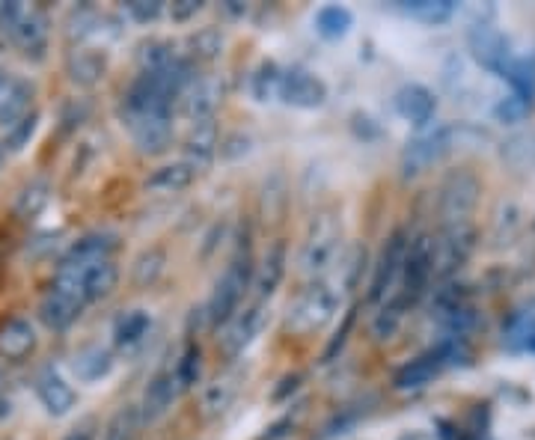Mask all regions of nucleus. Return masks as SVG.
Returning a JSON list of instances; mask_svg holds the SVG:
<instances>
[{
	"label": "nucleus",
	"mask_w": 535,
	"mask_h": 440,
	"mask_svg": "<svg viewBox=\"0 0 535 440\" xmlns=\"http://www.w3.org/2000/svg\"><path fill=\"white\" fill-rule=\"evenodd\" d=\"M253 274H256V265H253V256L247 247H238V253L229 259L226 271L220 274V280L214 283L212 298L206 304V319L212 328H226L229 319L238 313L241 301H244V292L253 286Z\"/></svg>",
	"instance_id": "f257e3e1"
},
{
	"label": "nucleus",
	"mask_w": 535,
	"mask_h": 440,
	"mask_svg": "<svg viewBox=\"0 0 535 440\" xmlns=\"http://www.w3.org/2000/svg\"><path fill=\"white\" fill-rule=\"evenodd\" d=\"M339 247H342V223L333 212H321L313 218L307 235H304V244H301V253H298V268L304 277L310 280H321L336 256H339Z\"/></svg>",
	"instance_id": "f03ea898"
},
{
	"label": "nucleus",
	"mask_w": 535,
	"mask_h": 440,
	"mask_svg": "<svg viewBox=\"0 0 535 440\" xmlns=\"http://www.w3.org/2000/svg\"><path fill=\"white\" fill-rule=\"evenodd\" d=\"M87 310L81 283L69 271H57L48 292L39 301V322L48 330H69Z\"/></svg>",
	"instance_id": "7ed1b4c3"
},
{
	"label": "nucleus",
	"mask_w": 535,
	"mask_h": 440,
	"mask_svg": "<svg viewBox=\"0 0 535 440\" xmlns=\"http://www.w3.org/2000/svg\"><path fill=\"white\" fill-rule=\"evenodd\" d=\"M339 313V292L327 283V280H316L310 289H304L298 295V301L289 307L286 316V330L307 336V333H319L324 330Z\"/></svg>",
	"instance_id": "20e7f679"
},
{
	"label": "nucleus",
	"mask_w": 535,
	"mask_h": 440,
	"mask_svg": "<svg viewBox=\"0 0 535 440\" xmlns=\"http://www.w3.org/2000/svg\"><path fill=\"white\" fill-rule=\"evenodd\" d=\"M467 125H437L426 134L414 137L405 152H402V170L405 176H420L426 173L428 167H434L437 161H443L458 143H461V134H464Z\"/></svg>",
	"instance_id": "39448f33"
},
{
	"label": "nucleus",
	"mask_w": 535,
	"mask_h": 440,
	"mask_svg": "<svg viewBox=\"0 0 535 440\" xmlns=\"http://www.w3.org/2000/svg\"><path fill=\"white\" fill-rule=\"evenodd\" d=\"M434 268H437V241L420 232L411 238L408 244V253H405V265H402V298L408 307H414L423 295L428 292V283L434 277Z\"/></svg>",
	"instance_id": "423d86ee"
},
{
	"label": "nucleus",
	"mask_w": 535,
	"mask_h": 440,
	"mask_svg": "<svg viewBox=\"0 0 535 440\" xmlns=\"http://www.w3.org/2000/svg\"><path fill=\"white\" fill-rule=\"evenodd\" d=\"M479 194H482V185L473 173L458 170L446 176V182L440 185V200H437V212L446 223V229L470 223V215L479 206Z\"/></svg>",
	"instance_id": "0eeeda50"
},
{
	"label": "nucleus",
	"mask_w": 535,
	"mask_h": 440,
	"mask_svg": "<svg viewBox=\"0 0 535 440\" xmlns=\"http://www.w3.org/2000/svg\"><path fill=\"white\" fill-rule=\"evenodd\" d=\"M411 235L405 229H396L387 235L375 268H372V280H369V301L381 304L393 295V286L402 280V265H405V253H408Z\"/></svg>",
	"instance_id": "6e6552de"
},
{
	"label": "nucleus",
	"mask_w": 535,
	"mask_h": 440,
	"mask_svg": "<svg viewBox=\"0 0 535 440\" xmlns=\"http://www.w3.org/2000/svg\"><path fill=\"white\" fill-rule=\"evenodd\" d=\"M265 322H268V307L262 301H253L244 310H238L229 319V325L223 328V333H220V351H223V357L226 360L241 357L256 342V336L262 333Z\"/></svg>",
	"instance_id": "1a4fd4ad"
},
{
	"label": "nucleus",
	"mask_w": 535,
	"mask_h": 440,
	"mask_svg": "<svg viewBox=\"0 0 535 440\" xmlns=\"http://www.w3.org/2000/svg\"><path fill=\"white\" fill-rule=\"evenodd\" d=\"M467 45H470L473 60H476L482 69H488V72L503 75V69L512 63L509 39H506L491 21H476V24L467 30Z\"/></svg>",
	"instance_id": "9d476101"
},
{
	"label": "nucleus",
	"mask_w": 535,
	"mask_h": 440,
	"mask_svg": "<svg viewBox=\"0 0 535 440\" xmlns=\"http://www.w3.org/2000/svg\"><path fill=\"white\" fill-rule=\"evenodd\" d=\"M137 146L140 155H161L173 143V110H155L143 113L137 119L122 122Z\"/></svg>",
	"instance_id": "9b49d317"
},
{
	"label": "nucleus",
	"mask_w": 535,
	"mask_h": 440,
	"mask_svg": "<svg viewBox=\"0 0 535 440\" xmlns=\"http://www.w3.org/2000/svg\"><path fill=\"white\" fill-rule=\"evenodd\" d=\"M116 247H119V241L113 232H87L60 256L57 271H81V268L107 262V259H113Z\"/></svg>",
	"instance_id": "f8f14e48"
},
{
	"label": "nucleus",
	"mask_w": 535,
	"mask_h": 440,
	"mask_svg": "<svg viewBox=\"0 0 535 440\" xmlns=\"http://www.w3.org/2000/svg\"><path fill=\"white\" fill-rule=\"evenodd\" d=\"M280 99L289 108L316 110L327 102V84L307 69H289V72H283Z\"/></svg>",
	"instance_id": "ddd939ff"
},
{
	"label": "nucleus",
	"mask_w": 535,
	"mask_h": 440,
	"mask_svg": "<svg viewBox=\"0 0 535 440\" xmlns=\"http://www.w3.org/2000/svg\"><path fill=\"white\" fill-rule=\"evenodd\" d=\"M476 250V229L473 223H461V226H449L443 241H437V268L434 274H440L443 280L449 274H455Z\"/></svg>",
	"instance_id": "4468645a"
},
{
	"label": "nucleus",
	"mask_w": 535,
	"mask_h": 440,
	"mask_svg": "<svg viewBox=\"0 0 535 440\" xmlns=\"http://www.w3.org/2000/svg\"><path fill=\"white\" fill-rule=\"evenodd\" d=\"M182 396V390H179V381H176V375H173V369H164V372H158L149 384H146V390H143V399H140V417H143V426H152V423H158L161 417H167L170 411H173V405H176V399Z\"/></svg>",
	"instance_id": "2eb2a0df"
},
{
	"label": "nucleus",
	"mask_w": 535,
	"mask_h": 440,
	"mask_svg": "<svg viewBox=\"0 0 535 440\" xmlns=\"http://www.w3.org/2000/svg\"><path fill=\"white\" fill-rule=\"evenodd\" d=\"M48 42H51V21L42 9H27L15 36H12V45L21 51L24 60L30 63H42L45 54H48Z\"/></svg>",
	"instance_id": "dca6fc26"
},
{
	"label": "nucleus",
	"mask_w": 535,
	"mask_h": 440,
	"mask_svg": "<svg viewBox=\"0 0 535 440\" xmlns=\"http://www.w3.org/2000/svg\"><path fill=\"white\" fill-rule=\"evenodd\" d=\"M179 102H182V113L191 119V125L194 122H209V119H214L220 102H223V81L217 75L194 78Z\"/></svg>",
	"instance_id": "f3484780"
},
{
	"label": "nucleus",
	"mask_w": 535,
	"mask_h": 440,
	"mask_svg": "<svg viewBox=\"0 0 535 440\" xmlns=\"http://www.w3.org/2000/svg\"><path fill=\"white\" fill-rule=\"evenodd\" d=\"M286 265H289L286 241H274V244L262 253V259H259V265H256V274H253L256 301L268 304V301L277 295V289H280L283 280H286Z\"/></svg>",
	"instance_id": "a211bd4d"
},
{
	"label": "nucleus",
	"mask_w": 535,
	"mask_h": 440,
	"mask_svg": "<svg viewBox=\"0 0 535 440\" xmlns=\"http://www.w3.org/2000/svg\"><path fill=\"white\" fill-rule=\"evenodd\" d=\"M36 399L42 402V408H45L51 417H66V414L78 405L75 387H72L54 366H45V369L36 375Z\"/></svg>",
	"instance_id": "6ab92c4d"
},
{
	"label": "nucleus",
	"mask_w": 535,
	"mask_h": 440,
	"mask_svg": "<svg viewBox=\"0 0 535 440\" xmlns=\"http://www.w3.org/2000/svg\"><path fill=\"white\" fill-rule=\"evenodd\" d=\"M197 167L191 161H170V164H161L155 167L149 176H146V191L155 194V197H173V194H182L194 185L197 179Z\"/></svg>",
	"instance_id": "aec40b11"
},
{
	"label": "nucleus",
	"mask_w": 535,
	"mask_h": 440,
	"mask_svg": "<svg viewBox=\"0 0 535 440\" xmlns=\"http://www.w3.org/2000/svg\"><path fill=\"white\" fill-rule=\"evenodd\" d=\"M393 108H396V113H399L405 122L423 128V125H428V122L434 119V113H437V99H434V93H431L428 87H423V84H405V87L393 96Z\"/></svg>",
	"instance_id": "412c9836"
},
{
	"label": "nucleus",
	"mask_w": 535,
	"mask_h": 440,
	"mask_svg": "<svg viewBox=\"0 0 535 440\" xmlns=\"http://www.w3.org/2000/svg\"><path fill=\"white\" fill-rule=\"evenodd\" d=\"M443 369H446V360L440 357V351H437V348H428L426 354L408 360V363L396 372L393 387L402 390V393H408V390H423Z\"/></svg>",
	"instance_id": "4be33fe9"
},
{
	"label": "nucleus",
	"mask_w": 535,
	"mask_h": 440,
	"mask_svg": "<svg viewBox=\"0 0 535 440\" xmlns=\"http://www.w3.org/2000/svg\"><path fill=\"white\" fill-rule=\"evenodd\" d=\"M36 351V328L30 325V319H6L0 325V357L6 363H21Z\"/></svg>",
	"instance_id": "5701e85b"
},
{
	"label": "nucleus",
	"mask_w": 535,
	"mask_h": 440,
	"mask_svg": "<svg viewBox=\"0 0 535 440\" xmlns=\"http://www.w3.org/2000/svg\"><path fill=\"white\" fill-rule=\"evenodd\" d=\"M33 96L36 87L27 78H9L3 99H0V128L9 131L12 125H18L21 119H27L33 113Z\"/></svg>",
	"instance_id": "b1692460"
},
{
	"label": "nucleus",
	"mask_w": 535,
	"mask_h": 440,
	"mask_svg": "<svg viewBox=\"0 0 535 440\" xmlns=\"http://www.w3.org/2000/svg\"><path fill=\"white\" fill-rule=\"evenodd\" d=\"M69 274L78 277L87 307L110 298L113 289H116V283H119V265H116L113 259L99 262V265H90V268H81V271H69Z\"/></svg>",
	"instance_id": "393cba45"
},
{
	"label": "nucleus",
	"mask_w": 535,
	"mask_h": 440,
	"mask_svg": "<svg viewBox=\"0 0 535 440\" xmlns=\"http://www.w3.org/2000/svg\"><path fill=\"white\" fill-rule=\"evenodd\" d=\"M107 72V57L96 48H75L66 60V75L78 87H96Z\"/></svg>",
	"instance_id": "a878e982"
},
{
	"label": "nucleus",
	"mask_w": 535,
	"mask_h": 440,
	"mask_svg": "<svg viewBox=\"0 0 535 440\" xmlns=\"http://www.w3.org/2000/svg\"><path fill=\"white\" fill-rule=\"evenodd\" d=\"M113 351L105 345H87L81 351H75L72 357V372L81 384H96L113 372Z\"/></svg>",
	"instance_id": "bb28decb"
},
{
	"label": "nucleus",
	"mask_w": 535,
	"mask_h": 440,
	"mask_svg": "<svg viewBox=\"0 0 535 440\" xmlns=\"http://www.w3.org/2000/svg\"><path fill=\"white\" fill-rule=\"evenodd\" d=\"M408 304H405V298L396 292V295H390L387 301H381V307H378V313L372 316V325H369V333H372V339L375 342H393L396 336H399V330L405 325V316H408Z\"/></svg>",
	"instance_id": "cd10ccee"
},
{
	"label": "nucleus",
	"mask_w": 535,
	"mask_h": 440,
	"mask_svg": "<svg viewBox=\"0 0 535 440\" xmlns=\"http://www.w3.org/2000/svg\"><path fill=\"white\" fill-rule=\"evenodd\" d=\"M220 146V131H217V122H194L188 137H185V161H191L197 170L212 164L214 152Z\"/></svg>",
	"instance_id": "c85d7f7f"
},
{
	"label": "nucleus",
	"mask_w": 535,
	"mask_h": 440,
	"mask_svg": "<svg viewBox=\"0 0 535 440\" xmlns=\"http://www.w3.org/2000/svg\"><path fill=\"white\" fill-rule=\"evenodd\" d=\"M152 330L149 310H128L113 322V345L119 351H137Z\"/></svg>",
	"instance_id": "c756f323"
},
{
	"label": "nucleus",
	"mask_w": 535,
	"mask_h": 440,
	"mask_svg": "<svg viewBox=\"0 0 535 440\" xmlns=\"http://www.w3.org/2000/svg\"><path fill=\"white\" fill-rule=\"evenodd\" d=\"M313 24H316V33H319L321 39L336 42V39L348 36V30L354 27V15H351V9H348V6L327 3V6H321L319 12H316Z\"/></svg>",
	"instance_id": "7c9ffc66"
},
{
	"label": "nucleus",
	"mask_w": 535,
	"mask_h": 440,
	"mask_svg": "<svg viewBox=\"0 0 535 440\" xmlns=\"http://www.w3.org/2000/svg\"><path fill=\"white\" fill-rule=\"evenodd\" d=\"M500 158L512 167V170H535V131H521V134H512L503 149H500Z\"/></svg>",
	"instance_id": "2f4dec72"
},
{
	"label": "nucleus",
	"mask_w": 535,
	"mask_h": 440,
	"mask_svg": "<svg viewBox=\"0 0 535 440\" xmlns=\"http://www.w3.org/2000/svg\"><path fill=\"white\" fill-rule=\"evenodd\" d=\"M280 84H283V69L277 63H259V69L250 75V96L259 105H268L280 99Z\"/></svg>",
	"instance_id": "473e14b6"
},
{
	"label": "nucleus",
	"mask_w": 535,
	"mask_h": 440,
	"mask_svg": "<svg viewBox=\"0 0 535 440\" xmlns=\"http://www.w3.org/2000/svg\"><path fill=\"white\" fill-rule=\"evenodd\" d=\"M51 203V188L42 179H33L30 185L21 188V194L15 197V215L21 220L39 218L45 212V206Z\"/></svg>",
	"instance_id": "72a5a7b5"
},
{
	"label": "nucleus",
	"mask_w": 535,
	"mask_h": 440,
	"mask_svg": "<svg viewBox=\"0 0 535 440\" xmlns=\"http://www.w3.org/2000/svg\"><path fill=\"white\" fill-rule=\"evenodd\" d=\"M503 78L509 81L512 93L527 99L533 105L535 99V60L530 57H512V63L503 69Z\"/></svg>",
	"instance_id": "f704fd0d"
},
{
	"label": "nucleus",
	"mask_w": 535,
	"mask_h": 440,
	"mask_svg": "<svg viewBox=\"0 0 535 440\" xmlns=\"http://www.w3.org/2000/svg\"><path fill=\"white\" fill-rule=\"evenodd\" d=\"M140 429H143L140 408L137 405H125L107 420L102 440H137L140 438Z\"/></svg>",
	"instance_id": "c9c22d12"
},
{
	"label": "nucleus",
	"mask_w": 535,
	"mask_h": 440,
	"mask_svg": "<svg viewBox=\"0 0 535 440\" xmlns=\"http://www.w3.org/2000/svg\"><path fill=\"white\" fill-rule=\"evenodd\" d=\"M173 375L179 381V390H194L200 384V375H203V351L197 342H188L185 351L179 354L176 366H173Z\"/></svg>",
	"instance_id": "e433bc0d"
},
{
	"label": "nucleus",
	"mask_w": 535,
	"mask_h": 440,
	"mask_svg": "<svg viewBox=\"0 0 535 440\" xmlns=\"http://www.w3.org/2000/svg\"><path fill=\"white\" fill-rule=\"evenodd\" d=\"M164 268H167V253L161 247H149V250H143L137 256V262L131 268V277H134L137 286H152V283H158Z\"/></svg>",
	"instance_id": "4c0bfd02"
},
{
	"label": "nucleus",
	"mask_w": 535,
	"mask_h": 440,
	"mask_svg": "<svg viewBox=\"0 0 535 440\" xmlns=\"http://www.w3.org/2000/svg\"><path fill=\"white\" fill-rule=\"evenodd\" d=\"M402 9L426 24H446L455 15V3L452 0H414V3H402Z\"/></svg>",
	"instance_id": "58836bf2"
},
{
	"label": "nucleus",
	"mask_w": 535,
	"mask_h": 440,
	"mask_svg": "<svg viewBox=\"0 0 535 440\" xmlns=\"http://www.w3.org/2000/svg\"><path fill=\"white\" fill-rule=\"evenodd\" d=\"M235 390H238V384H235L232 375H223V378L212 381V384L206 387V393H203V411H206L209 417H212V414H223V411L229 408V402L235 399Z\"/></svg>",
	"instance_id": "ea45409f"
},
{
	"label": "nucleus",
	"mask_w": 535,
	"mask_h": 440,
	"mask_svg": "<svg viewBox=\"0 0 535 440\" xmlns=\"http://www.w3.org/2000/svg\"><path fill=\"white\" fill-rule=\"evenodd\" d=\"M173 57H176V51H173V45L164 42V39H149V42H143L140 51H137L140 72H158V69H164Z\"/></svg>",
	"instance_id": "a19ab883"
},
{
	"label": "nucleus",
	"mask_w": 535,
	"mask_h": 440,
	"mask_svg": "<svg viewBox=\"0 0 535 440\" xmlns=\"http://www.w3.org/2000/svg\"><path fill=\"white\" fill-rule=\"evenodd\" d=\"M36 125H39V113H30L27 119H21L18 125H12L9 131H3V149L6 152H24L27 146H30V140H33V134H36Z\"/></svg>",
	"instance_id": "79ce46f5"
},
{
	"label": "nucleus",
	"mask_w": 535,
	"mask_h": 440,
	"mask_svg": "<svg viewBox=\"0 0 535 440\" xmlns=\"http://www.w3.org/2000/svg\"><path fill=\"white\" fill-rule=\"evenodd\" d=\"M223 51V36L217 27H203L191 36V57L194 60H217Z\"/></svg>",
	"instance_id": "37998d69"
},
{
	"label": "nucleus",
	"mask_w": 535,
	"mask_h": 440,
	"mask_svg": "<svg viewBox=\"0 0 535 440\" xmlns=\"http://www.w3.org/2000/svg\"><path fill=\"white\" fill-rule=\"evenodd\" d=\"M530 102L527 99H521L518 93H509V96H503L500 102H497V108H494V116H497V122H503V125H518V122H524L527 116H530Z\"/></svg>",
	"instance_id": "c03bdc74"
},
{
	"label": "nucleus",
	"mask_w": 535,
	"mask_h": 440,
	"mask_svg": "<svg viewBox=\"0 0 535 440\" xmlns=\"http://www.w3.org/2000/svg\"><path fill=\"white\" fill-rule=\"evenodd\" d=\"M125 12L137 24H152L164 15V3L161 0H131V3H125Z\"/></svg>",
	"instance_id": "a18cd8bd"
},
{
	"label": "nucleus",
	"mask_w": 535,
	"mask_h": 440,
	"mask_svg": "<svg viewBox=\"0 0 535 440\" xmlns=\"http://www.w3.org/2000/svg\"><path fill=\"white\" fill-rule=\"evenodd\" d=\"M24 6L21 3H0V45L3 42H12V36H15V30H18V24H21V18H24Z\"/></svg>",
	"instance_id": "49530a36"
},
{
	"label": "nucleus",
	"mask_w": 535,
	"mask_h": 440,
	"mask_svg": "<svg viewBox=\"0 0 535 440\" xmlns=\"http://www.w3.org/2000/svg\"><path fill=\"white\" fill-rule=\"evenodd\" d=\"M354 319H357V310H348L345 313V319H342V328L336 330V336L327 342V348H324V354H321V363H330V360H336V354L345 348V342H348V333L354 330Z\"/></svg>",
	"instance_id": "de8ad7c7"
},
{
	"label": "nucleus",
	"mask_w": 535,
	"mask_h": 440,
	"mask_svg": "<svg viewBox=\"0 0 535 440\" xmlns=\"http://www.w3.org/2000/svg\"><path fill=\"white\" fill-rule=\"evenodd\" d=\"M200 12H203V3H200V0H179V3L170 6V18H173L176 24H185V21L197 18Z\"/></svg>",
	"instance_id": "09e8293b"
},
{
	"label": "nucleus",
	"mask_w": 535,
	"mask_h": 440,
	"mask_svg": "<svg viewBox=\"0 0 535 440\" xmlns=\"http://www.w3.org/2000/svg\"><path fill=\"white\" fill-rule=\"evenodd\" d=\"M366 262V250L363 247H357L354 250V256L348 259V277H345V286L348 289H354L357 286V277H360V265Z\"/></svg>",
	"instance_id": "8fccbe9b"
},
{
	"label": "nucleus",
	"mask_w": 535,
	"mask_h": 440,
	"mask_svg": "<svg viewBox=\"0 0 535 440\" xmlns=\"http://www.w3.org/2000/svg\"><path fill=\"white\" fill-rule=\"evenodd\" d=\"M66 440H96V429H93V423H84V426H78L75 432H69Z\"/></svg>",
	"instance_id": "3c124183"
},
{
	"label": "nucleus",
	"mask_w": 535,
	"mask_h": 440,
	"mask_svg": "<svg viewBox=\"0 0 535 440\" xmlns=\"http://www.w3.org/2000/svg\"><path fill=\"white\" fill-rule=\"evenodd\" d=\"M9 411H12V402H9V396L3 393V396H0V420H6Z\"/></svg>",
	"instance_id": "603ef678"
},
{
	"label": "nucleus",
	"mask_w": 535,
	"mask_h": 440,
	"mask_svg": "<svg viewBox=\"0 0 535 440\" xmlns=\"http://www.w3.org/2000/svg\"><path fill=\"white\" fill-rule=\"evenodd\" d=\"M6 84H9V78H6V72L0 69V99H3V90H6Z\"/></svg>",
	"instance_id": "864d4df0"
},
{
	"label": "nucleus",
	"mask_w": 535,
	"mask_h": 440,
	"mask_svg": "<svg viewBox=\"0 0 535 440\" xmlns=\"http://www.w3.org/2000/svg\"><path fill=\"white\" fill-rule=\"evenodd\" d=\"M3 161H6V149L0 146V170H3Z\"/></svg>",
	"instance_id": "5fc2aeb1"
},
{
	"label": "nucleus",
	"mask_w": 535,
	"mask_h": 440,
	"mask_svg": "<svg viewBox=\"0 0 535 440\" xmlns=\"http://www.w3.org/2000/svg\"><path fill=\"white\" fill-rule=\"evenodd\" d=\"M0 396H3V366H0Z\"/></svg>",
	"instance_id": "6e6d98bb"
},
{
	"label": "nucleus",
	"mask_w": 535,
	"mask_h": 440,
	"mask_svg": "<svg viewBox=\"0 0 535 440\" xmlns=\"http://www.w3.org/2000/svg\"><path fill=\"white\" fill-rule=\"evenodd\" d=\"M464 440H467V438H464Z\"/></svg>",
	"instance_id": "4d7b16f0"
}]
</instances>
